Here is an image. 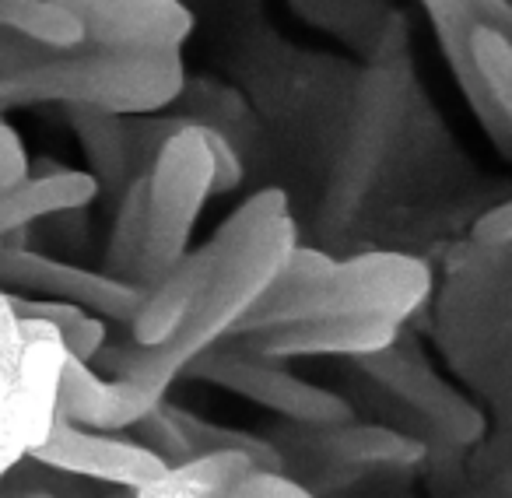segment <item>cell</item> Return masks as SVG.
Listing matches in <instances>:
<instances>
[{"label": "cell", "instance_id": "obj_1", "mask_svg": "<svg viewBox=\"0 0 512 498\" xmlns=\"http://www.w3.org/2000/svg\"><path fill=\"white\" fill-rule=\"evenodd\" d=\"M299 246V228L288 214L267 221L260 232L225 253L207 274L204 288L197 292L193 306L179 320V327L155 348L141 344H120V348H102L92 362H99L109 376H127L134 383L148 386L151 393H162L186 372V365L200 351L214 348L218 341L235 334L242 316L264 299L271 281L278 278L288 253Z\"/></svg>", "mask_w": 512, "mask_h": 498}, {"label": "cell", "instance_id": "obj_2", "mask_svg": "<svg viewBox=\"0 0 512 498\" xmlns=\"http://www.w3.org/2000/svg\"><path fill=\"white\" fill-rule=\"evenodd\" d=\"M186 88L183 50H57L18 74L0 78V116L25 106H92L116 116L158 113Z\"/></svg>", "mask_w": 512, "mask_h": 498}, {"label": "cell", "instance_id": "obj_3", "mask_svg": "<svg viewBox=\"0 0 512 498\" xmlns=\"http://www.w3.org/2000/svg\"><path fill=\"white\" fill-rule=\"evenodd\" d=\"M432 285L425 260L407 253H362L334 264L320 281L299 292H267L242 316L232 337L313 316H376L393 327H404L432 299Z\"/></svg>", "mask_w": 512, "mask_h": 498}, {"label": "cell", "instance_id": "obj_4", "mask_svg": "<svg viewBox=\"0 0 512 498\" xmlns=\"http://www.w3.org/2000/svg\"><path fill=\"white\" fill-rule=\"evenodd\" d=\"M144 179H148V249L141 264V288H148L190 249L200 211L214 197L204 120H186L176 134L165 137Z\"/></svg>", "mask_w": 512, "mask_h": 498}, {"label": "cell", "instance_id": "obj_5", "mask_svg": "<svg viewBox=\"0 0 512 498\" xmlns=\"http://www.w3.org/2000/svg\"><path fill=\"white\" fill-rule=\"evenodd\" d=\"M186 372L193 379H207L214 386H225V390L267 407V411L309 428L341 425V421L355 418V411H351V404L344 397L323 390V386L306 383V379L292 376V372L278 369L274 362L249 355L242 348L235 351L207 348L186 365Z\"/></svg>", "mask_w": 512, "mask_h": 498}, {"label": "cell", "instance_id": "obj_6", "mask_svg": "<svg viewBox=\"0 0 512 498\" xmlns=\"http://www.w3.org/2000/svg\"><path fill=\"white\" fill-rule=\"evenodd\" d=\"M0 288L18 295H39V299L74 302V306H85L88 313L102 316V320L127 323V327L144 295V288L127 285V281L113 278L106 271L64 264V260H53L25 246L0 249Z\"/></svg>", "mask_w": 512, "mask_h": 498}, {"label": "cell", "instance_id": "obj_7", "mask_svg": "<svg viewBox=\"0 0 512 498\" xmlns=\"http://www.w3.org/2000/svg\"><path fill=\"white\" fill-rule=\"evenodd\" d=\"M358 365L376 383H383L393 397L411 404L446 442L474 446L484 435V414L463 393H456L446 379L435 376V369L418 355V348L404 334H397L390 348L358 358Z\"/></svg>", "mask_w": 512, "mask_h": 498}, {"label": "cell", "instance_id": "obj_8", "mask_svg": "<svg viewBox=\"0 0 512 498\" xmlns=\"http://www.w3.org/2000/svg\"><path fill=\"white\" fill-rule=\"evenodd\" d=\"M29 456L50 470L92 477V481H106L127 491H137L141 484L155 481L169 467L162 456H155L141 442H123L113 439V435L92 432V428L71 425L60 411L46 439L36 442Z\"/></svg>", "mask_w": 512, "mask_h": 498}, {"label": "cell", "instance_id": "obj_9", "mask_svg": "<svg viewBox=\"0 0 512 498\" xmlns=\"http://www.w3.org/2000/svg\"><path fill=\"white\" fill-rule=\"evenodd\" d=\"M81 22L85 46L106 50H183L193 36L186 0H60Z\"/></svg>", "mask_w": 512, "mask_h": 498}, {"label": "cell", "instance_id": "obj_10", "mask_svg": "<svg viewBox=\"0 0 512 498\" xmlns=\"http://www.w3.org/2000/svg\"><path fill=\"white\" fill-rule=\"evenodd\" d=\"M404 327H393L376 316H313V320L278 323V327L239 334L242 351L267 362L292 358H365L390 348Z\"/></svg>", "mask_w": 512, "mask_h": 498}, {"label": "cell", "instance_id": "obj_11", "mask_svg": "<svg viewBox=\"0 0 512 498\" xmlns=\"http://www.w3.org/2000/svg\"><path fill=\"white\" fill-rule=\"evenodd\" d=\"M162 400V393H151L148 386L134 383L127 376L102 379L92 369V362H81L71 351H64V365H60V414L71 425L92 428V432H120V428H134Z\"/></svg>", "mask_w": 512, "mask_h": 498}, {"label": "cell", "instance_id": "obj_12", "mask_svg": "<svg viewBox=\"0 0 512 498\" xmlns=\"http://www.w3.org/2000/svg\"><path fill=\"white\" fill-rule=\"evenodd\" d=\"M418 4L425 8L428 22H432L435 36H439V50H442V57H446V67H449V74H453L456 88H460V95L467 99L470 113L477 116L484 134L495 141V148L502 151V155H509L512 113L491 99L481 74L470 64V32H474V25L484 22V18L477 15L470 0H418Z\"/></svg>", "mask_w": 512, "mask_h": 498}, {"label": "cell", "instance_id": "obj_13", "mask_svg": "<svg viewBox=\"0 0 512 498\" xmlns=\"http://www.w3.org/2000/svg\"><path fill=\"white\" fill-rule=\"evenodd\" d=\"M221 257H214L211 246L186 249L183 257L172 267H165L141 295V306H137L134 320H130V341L141 344V348H155L162 344L172 330L179 327V320L186 316V309L193 306L197 292L204 288L207 274L214 271Z\"/></svg>", "mask_w": 512, "mask_h": 498}, {"label": "cell", "instance_id": "obj_14", "mask_svg": "<svg viewBox=\"0 0 512 498\" xmlns=\"http://www.w3.org/2000/svg\"><path fill=\"white\" fill-rule=\"evenodd\" d=\"M99 193V179L88 169H64V165H53L50 172L29 169L18 183L0 190V235L22 232L53 214L81 211Z\"/></svg>", "mask_w": 512, "mask_h": 498}, {"label": "cell", "instance_id": "obj_15", "mask_svg": "<svg viewBox=\"0 0 512 498\" xmlns=\"http://www.w3.org/2000/svg\"><path fill=\"white\" fill-rule=\"evenodd\" d=\"M25 334L11 295L0 288V477L29 456L25 435Z\"/></svg>", "mask_w": 512, "mask_h": 498}, {"label": "cell", "instance_id": "obj_16", "mask_svg": "<svg viewBox=\"0 0 512 498\" xmlns=\"http://www.w3.org/2000/svg\"><path fill=\"white\" fill-rule=\"evenodd\" d=\"M67 123H71L74 137H78L81 151L88 158V172L99 179V190L109 197H120V190L137 176L134 162H130V144H127V123L123 116L106 113V109L92 106H64Z\"/></svg>", "mask_w": 512, "mask_h": 498}, {"label": "cell", "instance_id": "obj_17", "mask_svg": "<svg viewBox=\"0 0 512 498\" xmlns=\"http://www.w3.org/2000/svg\"><path fill=\"white\" fill-rule=\"evenodd\" d=\"M313 432L316 446L330 460L351 463V467H414L425 460V442L383 425H355L351 418L341 425L313 428Z\"/></svg>", "mask_w": 512, "mask_h": 498}, {"label": "cell", "instance_id": "obj_18", "mask_svg": "<svg viewBox=\"0 0 512 498\" xmlns=\"http://www.w3.org/2000/svg\"><path fill=\"white\" fill-rule=\"evenodd\" d=\"M256 463L239 449H211L183 463H169L155 481L141 484L134 498H211L218 488L232 484Z\"/></svg>", "mask_w": 512, "mask_h": 498}, {"label": "cell", "instance_id": "obj_19", "mask_svg": "<svg viewBox=\"0 0 512 498\" xmlns=\"http://www.w3.org/2000/svg\"><path fill=\"white\" fill-rule=\"evenodd\" d=\"M144 249H148V179L141 172L116 197V218L106 246V274L141 288Z\"/></svg>", "mask_w": 512, "mask_h": 498}, {"label": "cell", "instance_id": "obj_20", "mask_svg": "<svg viewBox=\"0 0 512 498\" xmlns=\"http://www.w3.org/2000/svg\"><path fill=\"white\" fill-rule=\"evenodd\" d=\"M0 32L29 39L46 50H74L85 43L81 22L60 0H0Z\"/></svg>", "mask_w": 512, "mask_h": 498}, {"label": "cell", "instance_id": "obj_21", "mask_svg": "<svg viewBox=\"0 0 512 498\" xmlns=\"http://www.w3.org/2000/svg\"><path fill=\"white\" fill-rule=\"evenodd\" d=\"M8 292V288H4ZM11 295V306L22 320H46L60 330L64 337V348L71 351L81 362H92L102 348H106V323L95 313H88L85 306H74L64 299H36V295Z\"/></svg>", "mask_w": 512, "mask_h": 498}, {"label": "cell", "instance_id": "obj_22", "mask_svg": "<svg viewBox=\"0 0 512 498\" xmlns=\"http://www.w3.org/2000/svg\"><path fill=\"white\" fill-rule=\"evenodd\" d=\"M172 411H176V421H179V428H183L186 442H190L193 456L211 453V449H239V453H246L260 470H285L281 453L267 439H260V435H249V432L225 428V425H211V421H200L197 414H186V411H179V407H172Z\"/></svg>", "mask_w": 512, "mask_h": 498}, {"label": "cell", "instance_id": "obj_23", "mask_svg": "<svg viewBox=\"0 0 512 498\" xmlns=\"http://www.w3.org/2000/svg\"><path fill=\"white\" fill-rule=\"evenodd\" d=\"M470 64L481 74L484 88L502 109L512 113V43L509 29L491 22H477L470 32Z\"/></svg>", "mask_w": 512, "mask_h": 498}, {"label": "cell", "instance_id": "obj_24", "mask_svg": "<svg viewBox=\"0 0 512 498\" xmlns=\"http://www.w3.org/2000/svg\"><path fill=\"white\" fill-rule=\"evenodd\" d=\"M281 214H288V193L281 190V186L256 190L253 197L242 200V204L235 207V211L228 214L218 228H214V235L207 239V246H211L214 257H225V253H232V249L239 246V242H246L249 235L260 232L267 221L281 218Z\"/></svg>", "mask_w": 512, "mask_h": 498}, {"label": "cell", "instance_id": "obj_25", "mask_svg": "<svg viewBox=\"0 0 512 498\" xmlns=\"http://www.w3.org/2000/svg\"><path fill=\"white\" fill-rule=\"evenodd\" d=\"M134 428H141V446H148L151 453L162 456L165 463H183L193 456L190 442H186L183 428H179V421H176V411L165 407V400L151 407Z\"/></svg>", "mask_w": 512, "mask_h": 498}, {"label": "cell", "instance_id": "obj_26", "mask_svg": "<svg viewBox=\"0 0 512 498\" xmlns=\"http://www.w3.org/2000/svg\"><path fill=\"white\" fill-rule=\"evenodd\" d=\"M211 498H316L306 484H299L295 477H288L285 470H246L242 477H235L232 484L218 488Z\"/></svg>", "mask_w": 512, "mask_h": 498}, {"label": "cell", "instance_id": "obj_27", "mask_svg": "<svg viewBox=\"0 0 512 498\" xmlns=\"http://www.w3.org/2000/svg\"><path fill=\"white\" fill-rule=\"evenodd\" d=\"M204 141H207V151H211V172H214V193H232L239 190L242 176H246V169H242V158L239 151L232 148V141H228L221 130H214L211 123H204Z\"/></svg>", "mask_w": 512, "mask_h": 498}, {"label": "cell", "instance_id": "obj_28", "mask_svg": "<svg viewBox=\"0 0 512 498\" xmlns=\"http://www.w3.org/2000/svg\"><path fill=\"white\" fill-rule=\"evenodd\" d=\"M29 172V151L15 127L8 123V116H0V190H8L11 183Z\"/></svg>", "mask_w": 512, "mask_h": 498}, {"label": "cell", "instance_id": "obj_29", "mask_svg": "<svg viewBox=\"0 0 512 498\" xmlns=\"http://www.w3.org/2000/svg\"><path fill=\"white\" fill-rule=\"evenodd\" d=\"M50 53H57V50H46V46L29 43V39H18V36H11V32H0V78H4V74L25 71V67H32V64H43Z\"/></svg>", "mask_w": 512, "mask_h": 498}, {"label": "cell", "instance_id": "obj_30", "mask_svg": "<svg viewBox=\"0 0 512 498\" xmlns=\"http://www.w3.org/2000/svg\"><path fill=\"white\" fill-rule=\"evenodd\" d=\"M509 239H512V204H498L484 218H477L474 242H481V246H505Z\"/></svg>", "mask_w": 512, "mask_h": 498}, {"label": "cell", "instance_id": "obj_31", "mask_svg": "<svg viewBox=\"0 0 512 498\" xmlns=\"http://www.w3.org/2000/svg\"><path fill=\"white\" fill-rule=\"evenodd\" d=\"M474 11L484 18V22L498 25V29H512V8L509 0H470Z\"/></svg>", "mask_w": 512, "mask_h": 498}, {"label": "cell", "instance_id": "obj_32", "mask_svg": "<svg viewBox=\"0 0 512 498\" xmlns=\"http://www.w3.org/2000/svg\"><path fill=\"white\" fill-rule=\"evenodd\" d=\"M8 498H57V495H50V491H15Z\"/></svg>", "mask_w": 512, "mask_h": 498}, {"label": "cell", "instance_id": "obj_33", "mask_svg": "<svg viewBox=\"0 0 512 498\" xmlns=\"http://www.w3.org/2000/svg\"><path fill=\"white\" fill-rule=\"evenodd\" d=\"M109 498H134V491L123 488V491H116V495H109Z\"/></svg>", "mask_w": 512, "mask_h": 498}, {"label": "cell", "instance_id": "obj_34", "mask_svg": "<svg viewBox=\"0 0 512 498\" xmlns=\"http://www.w3.org/2000/svg\"><path fill=\"white\" fill-rule=\"evenodd\" d=\"M0 249H4V235H0Z\"/></svg>", "mask_w": 512, "mask_h": 498}]
</instances>
